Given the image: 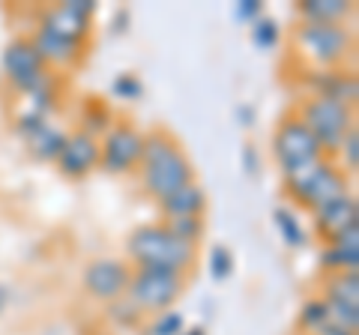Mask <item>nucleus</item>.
Returning a JSON list of instances; mask_svg holds the SVG:
<instances>
[{"label":"nucleus","mask_w":359,"mask_h":335,"mask_svg":"<svg viewBox=\"0 0 359 335\" xmlns=\"http://www.w3.org/2000/svg\"><path fill=\"white\" fill-rule=\"evenodd\" d=\"M141 180L144 189L162 200L165 195L177 192L189 183H195V168L189 156L180 147V141L171 138L168 132H153L144 138V153H141Z\"/></svg>","instance_id":"nucleus-1"},{"label":"nucleus","mask_w":359,"mask_h":335,"mask_svg":"<svg viewBox=\"0 0 359 335\" xmlns=\"http://www.w3.org/2000/svg\"><path fill=\"white\" fill-rule=\"evenodd\" d=\"M129 258L138 266H153V270H171L183 275L192 270L198 261V245L177 240L165 225H141L129 233L126 240Z\"/></svg>","instance_id":"nucleus-2"},{"label":"nucleus","mask_w":359,"mask_h":335,"mask_svg":"<svg viewBox=\"0 0 359 335\" xmlns=\"http://www.w3.org/2000/svg\"><path fill=\"white\" fill-rule=\"evenodd\" d=\"M282 180H285V192L290 195V200L311 210V213L320 210L323 204H330V200L351 192V189H347V174L339 165H332L330 159H320L297 174L282 177Z\"/></svg>","instance_id":"nucleus-3"},{"label":"nucleus","mask_w":359,"mask_h":335,"mask_svg":"<svg viewBox=\"0 0 359 335\" xmlns=\"http://www.w3.org/2000/svg\"><path fill=\"white\" fill-rule=\"evenodd\" d=\"M294 39L302 57L314 63V69H335L353 54V33L344 25H311V21H302Z\"/></svg>","instance_id":"nucleus-4"},{"label":"nucleus","mask_w":359,"mask_h":335,"mask_svg":"<svg viewBox=\"0 0 359 335\" xmlns=\"http://www.w3.org/2000/svg\"><path fill=\"white\" fill-rule=\"evenodd\" d=\"M297 117L306 123V129L314 135V141L320 144L323 156L327 153H339L344 135L351 129H356L353 123V108H347L341 102H332V99H320V96H309L306 102L299 105Z\"/></svg>","instance_id":"nucleus-5"},{"label":"nucleus","mask_w":359,"mask_h":335,"mask_svg":"<svg viewBox=\"0 0 359 335\" xmlns=\"http://www.w3.org/2000/svg\"><path fill=\"white\" fill-rule=\"evenodd\" d=\"M186 290V278L171 270H153V266H138L129 278L126 299L138 306L141 315H159L168 311Z\"/></svg>","instance_id":"nucleus-6"},{"label":"nucleus","mask_w":359,"mask_h":335,"mask_svg":"<svg viewBox=\"0 0 359 335\" xmlns=\"http://www.w3.org/2000/svg\"><path fill=\"white\" fill-rule=\"evenodd\" d=\"M273 156L278 162L282 177H290V174L302 171V168L320 162L323 150H320V144L314 141L311 132L306 129V123L297 114H287V117H282V123H278L273 132Z\"/></svg>","instance_id":"nucleus-7"},{"label":"nucleus","mask_w":359,"mask_h":335,"mask_svg":"<svg viewBox=\"0 0 359 335\" xmlns=\"http://www.w3.org/2000/svg\"><path fill=\"white\" fill-rule=\"evenodd\" d=\"M4 72L9 78V84L18 87L21 93H39L42 87L54 84L48 69H45L42 57L36 54L30 39H13L9 46L4 48Z\"/></svg>","instance_id":"nucleus-8"},{"label":"nucleus","mask_w":359,"mask_h":335,"mask_svg":"<svg viewBox=\"0 0 359 335\" xmlns=\"http://www.w3.org/2000/svg\"><path fill=\"white\" fill-rule=\"evenodd\" d=\"M144 135L132 123H114L99 141V168L108 174H129L141 165Z\"/></svg>","instance_id":"nucleus-9"},{"label":"nucleus","mask_w":359,"mask_h":335,"mask_svg":"<svg viewBox=\"0 0 359 335\" xmlns=\"http://www.w3.org/2000/svg\"><path fill=\"white\" fill-rule=\"evenodd\" d=\"M132 270L126 261L117 258H99L93 264H87L84 270V290L93 299H102V303H114V299L126 296Z\"/></svg>","instance_id":"nucleus-10"},{"label":"nucleus","mask_w":359,"mask_h":335,"mask_svg":"<svg viewBox=\"0 0 359 335\" xmlns=\"http://www.w3.org/2000/svg\"><path fill=\"white\" fill-rule=\"evenodd\" d=\"M96 9H99L96 0H66V4L51 6L48 13L42 15V27L54 30L57 36L84 42L90 33V25H93Z\"/></svg>","instance_id":"nucleus-11"},{"label":"nucleus","mask_w":359,"mask_h":335,"mask_svg":"<svg viewBox=\"0 0 359 335\" xmlns=\"http://www.w3.org/2000/svg\"><path fill=\"white\" fill-rule=\"evenodd\" d=\"M18 135L27 141L30 147V156H36L39 162H54L63 150V141H66V132L54 129L45 114L39 111H25V114L18 117Z\"/></svg>","instance_id":"nucleus-12"},{"label":"nucleus","mask_w":359,"mask_h":335,"mask_svg":"<svg viewBox=\"0 0 359 335\" xmlns=\"http://www.w3.org/2000/svg\"><path fill=\"white\" fill-rule=\"evenodd\" d=\"M302 84L311 90V96H320V99H332V102H341L347 108L356 105V96H359V84H356V75L351 69H309Z\"/></svg>","instance_id":"nucleus-13"},{"label":"nucleus","mask_w":359,"mask_h":335,"mask_svg":"<svg viewBox=\"0 0 359 335\" xmlns=\"http://www.w3.org/2000/svg\"><path fill=\"white\" fill-rule=\"evenodd\" d=\"M54 162H57L63 177L81 180V177H87L93 168H99V141L78 129V132H72V135H66L63 150Z\"/></svg>","instance_id":"nucleus-14"},{"label":"nucleus","mask_w":359,"mask_h":335,"mask_svg":"<svg viewBox=\"0 0 359 335\" xmlns=\"http://www.w3.org/2000/svg\"><path fill=\"white\" fill-rule=\"evenodd\" d=\"M351 228H359V204L351 192L314 210V231L318 237H323V242H332Z\"/></svg>","instance_id":"nucleus-15"},{"label":"nucleus","mask_w":359,"mask_h":335,"mask_svg":"<svg viewBox=\"0 0 359 335\" xmlns=\"http://www.w3.org/2000/svg\"><path fill=\"white\" fill-rule=\"evenodd\" d=\"M33 48H36V54L42 57L45 66H72L81 60L84 54V42H75V39H66V36H57L54 30L48 27H36V33H33Z\"/></svg>","instance_id":"nucleus-16"},{"label":"nucleus","mask_w":359,"mask_h":335,"mask_svg":"<svg viewBox=\"0 0 359 335\" xmlns=\"http://www.w3.org/2000/svg\"><path fill=\"white\" fill-rule=\"evenodd\" d=\"M320 266L330 275L335 273H359V228L344 231L341 237L323 245L320 252Z\"/></svg>","instance_id":"nucleus-17"},{"label":"nucleus","mask_w":359,"mask_h":335,"mask_svg":"<svg viewBox=\"0 0 359 335\" xmlns=\"http://www.w3.org/2000/svg\"><path fill=\"white\" fill-rule=\"evenodd\" d=\"M162 213L168 219H183V216H204L207 210V192L201 189L198 183H189L183 189H177V192L165 195L159 200Z\"/></svg>","instance_id":"nucleus-18"},{"label":"nucleus","mask_w":359,"mask_h":335,"mask_svg":"<svg viewBox=\"0 0 359 335\" xmlns=\"http://www.w3.org/2000/svg\"><path fill=\"white\" fill-rule=\"evenodd\" d=\"M299 15L311 25H344V18L353 13L351 0H299Z\"/></svg>","instance_id":"nucleus-19"},{"label":"nucleus","mask_w":359,"mask_h":335,"mask_svg":"<svg viewBox=\"0 0 359 335\" xmlns=\"http://www.w3.org/2000/svg\"><path fill=\"white\" fill-rule=\"evenodd\" d=\"M273 225H276L278 237H282V242L287 245V249H306V245H309V233H306V228L299 225V219H297L294 210L276 207L273 210Z\"/></svg>","instance_id":"nucleus-20"},{"label":"nucleus","mask_w":359,"mask_h":335,"mask_svg":"<svg viewBox=\"0 0 359 335\" xmlns=\"http://www.w3.org/2000/svg\"><path fill=\"white\" fill-rule=\"evenodd\" d=\"M323 299H339V303L359 306V273H335L327 278Z\"/></svg>","instance_id":"nucleus-21"},{"label":"nucleus","mask_w":359,"mask_h":335,"mask_svg":"<svg viewBox=\"0 0 359 335\" xmlns=\"http://www.w3.org/2000/svg\"><path fill=\"white\" fill-rule=\"evenodd\" d=\"M111 126L114 123H111V108L105 102H87L81 108V132H87L90 138L99 141V135H105Z\"/></svg>","instance_id":"nucleus-22"},{"label":"nucleus","mask_w":359,"mask_h":335,"mask_svg":"<svg viewBox=\"0 0 359 335\" xmlns=\"http://www.w3.org/2000/svg\"><path fill=\"white\" fill-rule=\"evenodd\" d=\"M330 306H327V299L323 296H314V299H306L299 308V329H306V332H314L318 335L323 327H330Z\"/></svg>","instance_id":"nucleus-23"},{"label":"nucleus","mask_w":359,"mask_h":335,"mask_svg":"<svg viewBox=\"0 0 359 335\" xmlns=\"http://www.w3.org/2000/svg\"><path fill=\"white\" fill-rule=\"evenodd\" d=\"M165 228L171 231L177 240H183V242H189V245H198V242H201V237H204V231H207V225H204V216L168 219V221H165Z\"/></svg>","instance_id":"nucleus-24"},{"label":"nucleus","mask_w":359,"mask_h":335,"mask_svg":"<svg viewBox=\"0 0 359 335\" xmlns=\"http://www.w3.org/2000/svg\"><path fill=\"white\" fill-rule=\"evenodd\" d=\"M186 329V317L180 315V311L168 308V311H159V315H153L150 327L144 329V335H180Z\"/></svg>","instance_id":"nucleus-25"},{"label":"nucleus","mask_w":359,"mask_h":335,"mask_svg":"<svg viewBox=\"0 0 359 335\" xmlns=\"http://www.w3.org/2000/svg\"><path fill=\"white\" fill-rule=\"evenodd\" d=\"M278 39H282V30H278V25L273 18L261 15L257 21H252V42H255V48L269 51V48L278 46Z\"/></svg>","instance_id":"nucleus-26"},{"label":"nucleus","mask_w":359,"mask_h":335,"mask_svg":"<svg viewBox=\"0 0 359 335\" xmlns=\"http://www.w3.org/2000/svg\"><path fill=\"white\" fill-rule=\"evenodd\" d=\"M108 320L117 323V327H138L141 311L135 303H129L126 296H120V299H114V303H108Z\"/></svg>","instance_id":"nucleus-27"},{"label":"nucleus","mask_w":359,"mask_h":335,"mask_svg":"<svg viewBox=\"0 0 359 335\" xmlns=\"http://www.w3.org/2000/svg\"><path fill=\"white\" fill-rule=\"evenodd\" d=\"M111 93H114L117 99H123V102H138V99L144 96V84H141V78L135 72H123V75L114 78Z\"/></svg>","instance_id":"nucleus-28"},{"label":"nucleus","mask_w":359,"mask_h":335,"mask_svg":"<svg viewBox=\"0 0 359 335\" xmlns=\"http://www.w3.org/2000/svg\"><path fill=\"white\" fill-rule=\"evenodd\" d=\"M207 264H210V275L216 278V282H224V278L233 273V252L228 245H212Z\"/></svg>","instance_id":"nucleus-29"},{"label":"nucleus","mask_w":359,"mask_h":335,"mask_svg":"<svg viewBox=\"0 0 359 335\" xmlns=\"http://www.w3.org/2000/svg\"><path fill=\"white\" fill-rule=\"evenodd\" d=\"M339 156H341V171L344 174H353L356 168H359V132L356 129H351L344 135V141H341V147H339Z\"/></svg>","instance_id":"nucleus-30"},{"label":"nucleus","mask_w":359,"mask_h":335,"mask_svg":"<svg viewBox=\"0 0 359 335\" xmlns=\"http://www.w3.org/2000/svg\"><path fill=\"white\" fill-rule=\"evenodd\" d=\"M261 15H264V4H261V0H240V4H237V18L240 21H249V25H252V21H257Z\"/></svg>","instance_id":"nucleus-31"},{"label":"nucleus","mask_w":359,"mask_h":335,"mask_svg":"<svg viewBox=\"0 0 359 335\" xmlns=\"http://www.w3.org/2000/svg\"><path fill=\"white\" fill-rule=\"evenodd\" d=\"M243 171H245V177L257 174V153H255V147H243Z\"/></svg>","instance_id":"nucleus-32"},{"label":"nucleus","mask_w":359,"mask_h":335,"mask_svg":"<svg viewBox=\"0 0 359 335\" xmlns=\"http://www.w3.org/2000/svg\"><path fill=\"white\" fill-rule=\"evenodd\" d=\"M237 120H240V126H245V129L255 126V108L252 105H240L237 108Z\"/></svg>","instance_id":"nucleus-33"},{"label":"nucleus","mask_w":359,"mask_h":335,"mask_svg":"<svg viewBox=\"0 0 359 335\" xmlns=\"http://www.w3.org/2000/svg\"><path fill=\"white\" fill-rule=\"evenodd\" d=\"M318 335H356V332H351V329H341V327H335V323H330V327H323Z\"/></svg>","instance_id":"nucleus-34"},{"label":"nucleus","mask_w":359,"mask_h":335,"mask_svg":"<svg viewBox=\"0 0 359 335\" xmlns=\"http://www.w3.org/2000/svg\"><path fill=\"white\" fill-rule=\"evenodd\" d=\"M6 303H9V290H6V285H0V315H4Z\"/></svg>","instance_id":"nucleus-35"},{"label":"nucleus","mask_w":359,"mask_h":335,"mask_svg":"<svg viewBox=\"0 0 359 335\" xmlns=\"http://www.w3.org/2000/svg\"><path fill=\"white\" fill-rule=\"evenodd\" d=\"M180 335H207V329H204V327H186Z\"/></svg>","instance_id":"nucleus-36"}]
</instances>
